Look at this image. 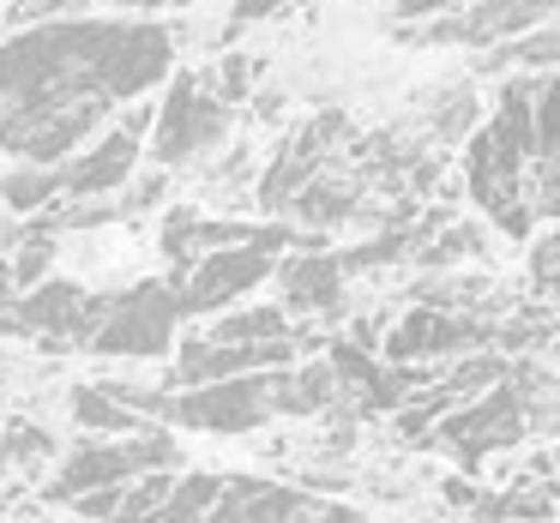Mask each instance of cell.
Masks as SVG:
<instances>
[{
	"label": "cell",
	"instance_id": "15",
	"mask_svg": "<svg viewBox=\"0 0 560 523\" xmlns=\"http://www.w3.org/2000/svg\"><path fill=\"white\" fill-rule=\"evenodd\" d=\"M218 487H223V475H182V482L170 487V499L158 506V518H151V523H206Z\"/></svg>",
	"mask_w": 560,
	"mask_h": 523
},
{
	"label": "cell",
	"instance_id": "4",
	"mask_svg": "<svg viewBox=\"0 0 560 523\" xmlns=\"http://www.w3.org/2000/svg\"><path fill=\"white\" fill-rule=\"evenodd\" d=\"M206 523H362L350 506L319 499L290 482H247V475H223L218 499H211Z\"/></svg>",
	"mask_w": 560,
	"mask_h": 523
},
{
	"label": "cell",
	"instance_id": "6",
	"mask_svg": "<svg viewBox=\"0 0 560 523\" xmlns=\"http://www.w3.org/2000/svg\"><path fill=\"white\" fill-rule=\"evenodd\" d=\"M223 127H230V109L206 91V79H199V73H175L170 97H163V109H158L151 157H158V163H187V157H199V151L218 145Z\"/></svg>",
	"mask_w": 560,
	"mask_h": 523
},
{
	"label": "cell",
	"instance_id": "20",
	"mask_svg": "<svg viewBox=\"0 0 560 523\" xmlns=\"http://www.w3.org/2000/svg\"><path fill=\"white\" fill-rule=\"evenodd\" d=\"M247 91H254V61H242V55H230V61L218 67V103L230 109V103H242Z\"/></svg>",
	"mask_w": 560,
	"mask_h": 523
},
{
	"label": "cell",
	"instance_id": "27",
	"mask_svg": "<svg viewBox=\"0 0 560 523\" xmlns=\"http://www.w3.org/2000/svg\"><path fill=\"white\" fill-rule=\"evenodd\" d=\"M446 0H398V19H428V13H440Z\"/></svg>",
	"mask_w": 560,
	"mask_h": 523
},
{
	"label": "cell",
	"instance_id": "26",
	"mask_svg": "<svg viewBox=\"0 0 560 523\" xmlns=\"http://www.w3.org/2000/svg\"><path fill=\"white\" fill-rule=\"evenodd\" d=\"M290 0H235V25H254V19H271V13H283Z\"/></svg>",
	"mask_w": 560,
	"mask_h": 523
},
{
	"label": "cell",
	"instance_id": "18",
	"mask_svg": "<svg viewBox=\"0 0 560 523\" xmlns=\"http://www.w3.org/2000/svg\"><path fill=\"white\" fill-rule=\"evenodd\" d=\"M283 211H295V217H319V223H338L343 211H350V187H319V175L307 187H295V199Z\"/></svg>",
	"mask_w": 560,
	"mask_h": 523
},
{
	"label": "cell",
	"instance_id": "13",
	"mask_svg": "<svg viewBox=\"0 0 560 523\" xmlns=\"http://www.w3.org/2000/svg\"><path fill=\"white\" fill-rule=\"evenodd\" d=\"M283 337H290L283 307H247V313L211 319V325L199 331V343H283Z\"/></svg>",
	"mask_w": 560,
	"mask_h": 523
},
{
	"label": "cell",
	"instance_id": "24",
	"mask_svg": "<svg viewBox=\"0 0 560 523\" xmlns=\"http://www.w3.org/2000/svg\"><path fill=\"white\" fill-rule=\"evenodd\" d=\"M67 7H85V0H19L13 19H55V13H67Z\"/></svg>",
	"mask_w": 560,
	"mask_h": 523
},
{
	"label": "cell",
	"instance_id": "10",
	"mask_svg": "<svg viewBox=\"0 0 560 523\" xmlns=\"http://www.w3.org/2000/svg\"><path fill=\"white\" fill-rule=\"evenodd\" d=\"M470 343H482V331L470 325V319L446 313V307H410V313L392 325V337L380 343V355H386L392 367L416 361V355H458L470 349Z\"/></svg>",
	"mask_w": 560,
	"mask_h": 523
},
{
	"label": "cell",
	"instance_id": "2",
	"mask_svg": "<svg viewBox=\"0 0 560 523\" xmlns=\"http://www.w3.org/2000/svg\"><path fill=\"white\" fill-rule=\"evenodd\" d=\"M182 451H175L170 433H121V439H85L79 451H67L61 469L49 482V499H79L91 487H127L133 475H151V469H175Z\"/></svg>",
	"mask_w": 560,
	"mask_h": 523
},
{
	"label": "cell",
	"instance_id": "3",
	"mask_svg": "<svg viewBox=\"0 0 560 523\" xmlns=\"http://www.w3.org/2000/svg\"><path fill=\"white\" fill-rule=\"evenodd\" d=\"M278 373H283V367L170 391V415H163V421L199 427V433H254L259 421H271V415H278Z\"/></svg>",
	"mask_w": 560,
	"mask_h": 523
},
{
	"label": "cell",
	"instance_id": "1",
	"mask_svg": "<svg viewBox=\"0 0 560 523\" xmlns=\"http://www.w3.org/2000/svg\"><path fill=\"white\" fill-rule=\"evenodd\" d=\"M170 73L163 25H43L0 49V151H19L43 121L67 109L139 97Z\"/></svg>",
	"mask_w": 560,
	"mask_h": 523
},
{
	"label": "cell",
	"instance_id": "29",
	"mask_svg": "<svg viewBox=\"0 0 560 523\" xmlns=\"http://www.w3.org/2000/svg\"><path fill=\"white\" fill-rule=\"evenodd\" d=\"M13 235H19V229H13V223H0V247H7V241H13Z\"/></svg>",
	"mask_w": 560,
	"mask_h": 523
},
{
	"label": "cell",
	"instance_id": "21",
	"mask_svg": "<svg viewBox=\"0 0 560 523\" xmlns=\"http://www.w3.org/2000/svg\"><path fill=\"white\" fill-rule=\"evenodd\" d=\"M7 451H13V457H55V439L31 421H13L7 427Z\"/></svg>",
	"mask_w": 560,
	"mask_h": 523
},
{
	"label": "cell",
	"instance_id": "5",
	"mask_svg": "<svg viewBox=\"0 0 560 523\" xmlns=\"http://www.w3.org/2000/svg\"><path fill=\"white\" fill-rule=\"evenodd\" d=\"M175 319H182V307H175L170 283H139L91 325V349L97 355H170Z\"/></svg>",
	"mask_w": 560,
	"mask_h": 523
},
{
	"label": "cell",
	"instance_id": "11",
	"mask_svg": "<svg viewBox=\"0 0 560 523\" xmlns=\"http://www.w3.org/2000/svg\"><path fill=\"white\" fill-rule=\"evenodd\" d=\"M79 313H97L91 295L79 289V283H49V277H43L31 295H19V301H13L7 331H55V343H61V337H73V331L85 325Z\"/></svg>",
	"mask_w": 560,
	"mask_h": 523
},
{
	"label": "cell",
	"instance_id": "9",
	"mask_svg": "<svg viewBox=\"0 0 560 523\" xmlns=\"http://www.w3.org/2000/svg\"><path fill=\"white\" fill-rule=\"evenodd\" d=\"M524 397L518 391L506 385V379H500L494 385V397H482V403H458V409L446 415V421H440V439H446L452 451H458L464 463H476L482 457V451H494V445H512V439L524 433Z\"/></svg>",
	"mask_w": 560,
	"mask_h": 523
},
{
	"label": "cell",
	"instance_id": "25",
	"mask_svg": "<svg viewBox=\"0 0 560 523\" xmlns=\"http://www.w3.org/2000/svg\"><path fill=\"white\" fill-rule=\"evenodd\" d=\"M158 199H163V175H145V181L121 199V211H145V205H158Z\"/></svg>",
	"mask_w": 560,
	"mask_h": 523
},
{
	"label": "cell",
	"instance_id": "22",
	"mask_svg": "<svg viewBox=\"0 0 560 523\" xmlns=\"http://www.w3.org/2000/svg\"><path fill=\"white\" fill-rule=\"evenodd\" d=\"M115 499H121V487H91V494L67 499V506H79V518H85V523H109L115 518Z\"/></svg>",
	"mask_w": 560,
	"mask_h": 523
},
{
	"label": "cell",
	"instance_id": "28",
	"mask_svg": "<svg viewBox=\"0 0 560 523\" xmlns=\"http://www.w3.org/2000/svg\"><path fill=\"white\" fill-rule=\"evenodd\" d=\"M151 7H199V0H151Z\"/></svg>",
	"mask_w": 560,
	"mask_h": 523
},
{
	"label": "cell",
	"instance_id": "8",
	"mask_svg": "<svg viewBox=\"0 0 560 523\" xmlns=\"http://www.w3.org/2000/svg\"><path fill=\"white\" fill-rule=\"evenodd\" d=\"M145 121H151V115L133 109L121 127H109L85 157H67L61 163V199H85V205H91V199L127 187V175H133V163H139V127H145Z\"/></svg>",
	"mask_w": 560,
	"mask_h": 523
},
{
	"label": "cell",
	"instance_id": "7",
	"mask_svg": "<svg viewBox=\"0 0 560 523\" xmlns=\"http://www.w3.org/2000/svg\"><path fill=\"white\" fill-rule=\"evenodd\" d=\"M271 277V253L266 247H211V253H199L194 265L175 271V307L182 313H211V307H230L242 301L247 289H259V283Z\"/></svg>",
	"mask_w": 560,
	"mask_h": 523
},
{
	"label": "cell",
	"instance_id": "12",
	"mask_svg": "<svg viewBox=\"0 0 560 523\" xmlns=\"http://www.w3.org/2000/svg\"><path fill=\"white\" fill-rule=\"evenodd\" d=\"M278 271V289L290 307H331L338 301V259H290V265H271Z\"/></svg>",
	"mask_w": 560,
	"mask_h": 523
},
{
	"label": "cell",
	"instance_id": "17",
	"mask_svg": "<svg viewBox=\"0 0 560 523\" xmlns=\"http://www.w3.org/2000/svg\"><path fill=\"white\" fill-rule=\"evenodd\" d=\"M170 487H175V469L133 475V482L121 487V499H115V518L109 523H151V518H158V506L170 499Z\"/></svg>",
	"mask_w": 560,
	"mask_h": 523
},
{
	"label": "cell",
	"instance_id": "19",
	"mask_svg": "<svg viewBox=\"0 0 560 523\" xmlns=\"http://www.w3.org/2000/svg\"><path fill=\"white\" fill-rule=\"evenodd\" d=\"M49 259H55V241H49V235H37V247H19L7 271H13V283H25V289H31V283L49 277Z\"/></svg>",
	"mask_w": 560,
	"mask_h": 523
},
{
	"label": "cell",
	"instance_id": "16",
	"mask_svg": "<svg viewBox=\"0 0 560 523\" xmlns=\"http://www.w3.org/2000/svg\"><path fill=\"white\" fill-rule=\"evenodd\" d=\"M61 199V169H13V175H0V205L7 211H43Z\"/></svg>",
	"mask_w": 560,
	"mask_h": 523
},
{
	"label": "cell",
	"instance_id": "23",
	"mask_svg": "<svg viewBox=\"0 0 560 523\" xmlns=\"http://www.w3.org/2000/svg\"><path fill=\"white\" fill-rule=\"evenodd\" d=\"M555 247H560L555 235H536V289L542 295L555 289Z\"/></svg>",
	"mask_w": 560,
	"mask_h": 523
},
{
	"label": "cell",
	"instance_id": "14",
	"mask_svg": "<svg viewBox=\"0 0 560 523\" xmlns=\"http://www.w3.org/2000/svg\"><path fill=\"white\" fill-rule=\"evenodd\" d=\"M67 409H73V421H79V427H91V433H109V439L139 433V415L127 409V403H115L103 385H73Z\"/></svg>",
	"mask_w": 560,
	"mask_h": 523
}]
</instances>
